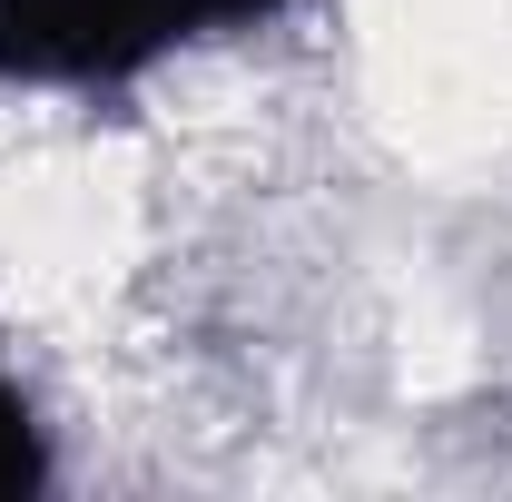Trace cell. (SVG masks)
I'll list each match as a JSON object with an SVG mask.
<instances>
[{
    "label": "cell",
    "instance_id": "6da1fadb",
    "mask_svg": "<svg viewBox=\"0 0 512 502\" xmlns=\"http://www.w3.org/2000/svg\"><path fill=\"white\" fill-rule=\"evenodd\" d=\"M296 0H0V89H128Z\"/></svg>",
    "mask_w": 512,
    "mask_h": 502
},
{
    "label": "cell",
    "instance_id": "7a4b0ae2",
    "mask_svg": "<svg viewBox=\"0 0 512 502\" xmlns=\"http://www.w3.org/2000/svg\"><path fill=\"white\" fill-rule=\"evenodd\" d=\"M50 483V434H40V414H30V394L0 375V502L40 493Z\"/></svg>",
    "mask_w": 512,
    "mask_h": 502
}]
</instances>
